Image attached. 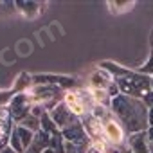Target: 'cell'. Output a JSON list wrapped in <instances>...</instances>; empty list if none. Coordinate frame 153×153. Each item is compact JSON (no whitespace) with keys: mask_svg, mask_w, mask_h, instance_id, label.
<instances>
[{"mask_svg":"<svg viewBox=\"0 0 153 153\" xmlns=\"http://www.w3.org/2000/svg\"><path fill=\"white\" fill-rule=\"evenodd\" d=\"M110 112L121 123L124 131L130 133V135L139 133V131H146L148 126H149L148 124V108L137 97L119 94L117 97L112 99Z\"/></svg>","mask_w":153,"mask_h":153,"instance_id":"1","label":"cell"},{"mask_svg":"<svg viewBox=\"0 0 153 153\" xmlns=\"http://www.w3.org/2000/svg\"><path fill=\"white\" fill-rule=\"evenodd\" d=\"M99 68L106 70L112 76L114 81L119 87V90H121V94H124V96L140 99L148 90H151V78L149 76H144L140 72L124 68V67H121L114 61H103L99 65Z\"/></svg>","mask_w":153,"mask_h":153,"instance_id":"2","label":"cell"},{"mask_svg":"<svg viewBox=\"0 0 153 153\" xmlns=\"http://www.w3.org/2000/svg\"><path fill=\"white\" fill-rule=\"evenodd\" d=\"M31 108H33V103L27 96V92L24 94H15L13 99L9 101L7 105V112H9V117L15 124H20L29 114H31Z\"/></svg>","mask_w":153,"mask_h":153,"instance_id":"3","label":"cell"},{"mask_svg":"<svg viewBox=\"0 0 153 153\" xmlns=\"http://www.w3.org/2000/svg\"><path fill=\"white\" fill-rule=\"evenodd\" d=\"M101 124H103L105 142H110V146H121L123 140H124V128L114 117V114H110L106 119H103Z\"/></svg>","mask_w":153,"mask_h":153,"instance_id":"4","label":"cell"},{"mask_svg":"<svg viewBox=\"0 0 153 153\" xmlns=\"http://www.w3.org/2000/svg\"><path fill=\"white\" fill-rule=\"evenodd\" d=\"M61 137H63L65 142H72V144H88V142H92L88 139V135H87V131H85V128H83L79 119L76 123H72L70 126L63 128L61 130Z\"/></svg>","mask_w":153,"mask_h":153,"instance_id":"5","label":"cell"},{"mask_svg":"<svg viewBox=\"0 0 153 153\" xmlns=\"http://www.w3.org/2000/svg\"><path fill=\"white\" fill-rule=\"evenodd\" d=\"M81 124H83V128H85V131H87V135H88V139H90L92 142H105L103 124H101V121L96 119L90 112L83 115ZM105 144H106V142H105Z\"/></svg>","mask_w":153,"mask_h":153,"instance_id":"6","label":"cell"},{"mask_svg":"<svg viewBox=\"0 0 153 153\" xmlns=\"http://www.w3.org/2000/svg\"><path fill=\"white\" fill-rule=\"evenodd\" d=\"M49 115H51V119L54 121V124L59 128V131L63 130V128H67V126H70L72 123H76L78 121V117H76L68 108H67V105L61 101L56 108H52L51 112H49Z\"/></svg>","mask_w":153,"mask_h":153,"instance_id":"7","label":"cell"},{"mask_svg":"<svg viewBox=\"0 0 153 153\" xmlns=\"http://www.w3.org/2000/svg\"><path fill=\"white\" fill-rule=\"evenodd\" d=\"M63 103L67 105V108H68L76 117H83V115L87 114V106H85V103H83V99H81V94L76 92V90L65 92Z\"/></svg>","mask_w":153,"mask_h":153,"instance_id":"8","label":"cell"},{"mask_svg":"<svg viewBox=\"0 0 153 153\" xmlns=\"http://www.w3.org/2000/svg\"><path fill=\"white\" fill-rule=\"evenodd\" d=\"M128 149L131 153H149L151 151V144L148 140L146 131H139L128 137Z\"/></svg>","mask_w":153,"mask_h":153,"instance_id":"9","label":"cell"},{"mask_svg":"<svg viewBox=\"0 0 153 153\" xmlns=\"http://www.w3.org/2000/svg\"><path fill=\"white\" fill-rule=\"evenodd\" d=\"M114 78L103 68H97L92 76H90V88H97V90H106V87L110 85Z\"/></svg>","mask_w":153,"mask_h":153,"instance_id":"10","label":"cell"},{"mask_svg":"<svg viewBox=\"0 0 153 153\" xmlns=\"http://www.w3.org/2000/svg\"><path fill=\"white\" fill-rule=\"evenodd\" d=\"M49 146H51V135L40 130L34 135V140H33V144L29 146V149L25 153H43Z\"/></svg>","mask_w":153,"mask_h":153,"instance_id":"11","label":"cell"},{"mask_svg":"<svg viewBox=\"0 0 153 153\" xmlns=\"http://www.w3.org/2000/svg\"><path fill=\"white\" fill-rule=\"evenodd\" d=\"M13 131L16 133V137H18L20 144H22V146H24V149L27 151V149H29V146L33 144V140H34V135H36V133H33V131H29L27 128H24V126H18V124H15Z\"/></svg>","mask_w":153,"mask_h":153,"instance_id":"12","label":"cell"},{"mask_svg":"<svg viewBox=\"0 0 153 153\" xmlns=\"http://www.w3.org/2000/svg\"><path fill=\"white\" fill-rule=\"evenodd\" d=\"M31 85H33V78H31L27 72H22L18 78H16L15 85H13V92L15 94H24L25 90H29Z\"/></svg>","mask_w":153,"mask_h":153,"instance_id":"13","label":"cell"},{"mask_svg":"<svg viewBox=\"0 0 153 153\" xmlns=\"http://www.w3.org/2000/svg\"><path fill=\"white\" fill-rule=\"evenodd\" d=\"M40 130L45 131V133H49V135H58V133H59V128L54 124V121L51 119L49 112H45V114L40 117Z\"/></svg>","mask_w":153,"mask_h":153,"instance_id":"14","label":"cell"},{"mask_svg":"<svg viewBox=\"0 0 153 153\" xmlns=\"http://www.w3.org/2000/svg\"><path fill=\"white\" fill-rule=\"evenodd\" d=\"M18 126H24V128H27L29 131H33V133H38L40 131V117H36V115H33V114H29Z\"/></svg>","mask_w":153,"mask_h":153,"instance_id":"15","label":"cell"},{"mask_svg":"<svg viewBox=\"0 0 153 153\" xmlns=\"http://www.w3.org/2000/svg\"><path fill=\"white\" fill-rule=\"evenodd\" d=\"M16 7L25 15V16H34L40 11L38 2H16Z\"/></svg>","mask_w":153,"mask_h":153,"instance_id":"16","label":"cell"},{"mask_svg":"<svg viewBox=\"0 0 153 153\" xmlns=\"http://www.w3.org/2000/svg\"><path fill=\"white\" fill-rule=\"evenodd\" d=\"M137 72H140V74H144V76H153V49H151V52H149V58H148V61L137 70Z\"/></svg>","mask_w":153,"mask_h":153,"instance_id":"17","label":"cell"},{"mask_svg":"<svg viewBox=\"0 0 153 153\" xmlns=\"http://www.w3.org/2000/svg\"><path fill=\"white\" fill-rule=\"evenodd\" d=\"M13 96H15L13 90H2L0 92V108H7V105L13 99Z\"/></svg>","mask_w":153,"mask_h":153,"instance_id":"18","label":"cell"},{"mask_svg":"<svg viewBox=\"0 0 153 153\" xmlns=\"http://www.w3.org/2000/svg\"><path fill=\"white\" fill-rule=\"evenodd\" d=\"M106 94L110 96V99H114V97H117V96L121 94V90H119V87H117V83H115L114 79H112L110 85L106 87Z\"/></svg>","mask_w":153,"mask_h":153,"instance_id":"19","label":"cell"},{"mask_svg":"<svg viewBox=\"0 0 153 153\" xmlns=\"http://www.w3.org/2000/svg\"><path fill=\"white\" fill-rule=\"evenodd\" d=\"M140 101L146 105V108H148V110H149V108H153V92H151V90H148V92L140 97Z\"/></svg>","mask_w":153,"mask_h":153,"instance_id":"20","label":"cell"},{"mask_svg":"<svg viewBox=\"0 0 153 153\" xmlns=\"http://www.w3.org/2000/svg\"><path fill=\"white\" fill-rule=\"evenodd\" d=\"M146 135H148V140H149V144L153 146V126H149V128L146 130Z\"/></svg>","mask_w":153,"mask_h":153,"instance_id":"21","label":"cell"},{"mask_svg":"<svg viewBox=\"0 0 153 153\" xmlns=\"http://www.w3.org/2000/svg\"><path fill=\"white\" fill-rule=\"evenodd\" d=\"M148 124H149V126H153V108H149V110H148ZM149 126H148V128H149Z\"/></svg>","mask_w":153,"mask_h":153,"instance_id":"22","label":"cell"},{"mask_svg":"<svg viewBox=\"0 0 153 153\" xmlns=\"http://www.w3.org/2000/svg\"><path fill=\"white\" fill-rule=\"evenodd\" d=\"M0 153H16V151H15L13 148H9V146H7V148H4V149H0Z\"/></svg>","mask_w":153,"mask_h":153,"instance_id":"23","label":"cell"},{"mask_svg":"<svg viewBox=\"0 0 153 153\" xmlns=\"http://www.w3.org/2000/svg\"><path fill=\"white\" fill-rule=\"evenodd\" d=\"M43 153H58V151H56V149H52V148H47Z\"/></svg>","mask_w":153,"mask_h":153,"instance_id":"24","label":"cell"},{"mask_svg":"<svg viewBox=\"0 0 153 153\" xmlns=\"http://www.w3.org/2000/svg\"><path fill=\"white\" fill-rule=\"evenodd\" d=\"M149 43H151V49H153V33H151V36H149Z\"/></svg>","mask_w":153,"mask_h":153,"instance_id":"25","label":"cell"},{"mask_svg":"<svg viewBox=\"0 0 153 153\" xmlns=\"http://www.w3.org/2000/svg\"><path fill=\"white\" fill-rule=\"evenodd\" d=\"M151 92H153V76H151Z\"/></svg>","mask_w":153,"mask_h":153,"instance_id":"26","label":"cell"},{"mask_svg":"<svg viewBox=\"0 0 153 153\" xmlns=\"http://www.w3.org/2000/svg\"><path fill=\"white\" fill-rule=\"evenodd\" d=\"M149 153H153V146H151V151H149Z\"/></svg>","mask_w":153,"mask_h":153,"instance_id":"27","label":"cell"}]
</instances>
